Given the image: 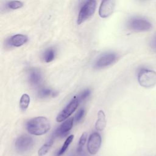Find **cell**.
Wrapping results in <instances>:
<instances>
[{
    "label": "cell",
    "mask_w": 156,
    "mask_h": 156,
    "mask_svg": "<svg viewBox=\"0 0 156 156\" xmlns=\"http://www.w3.org/2000/svg\"><path fill=\"white\" fill-rule=\"evenodd\" d=\"M79 104V100L76 96H74L69 103L58 114L56 118L57 122H62L67 119L77 108Z\"/></svg>",
    "instance_id": "obj_5"
},
{
    "label": "cell",
    "mask_w": 156,
    "mask_h": 156,
    "mask_svg": "<svg viewBox=\"0 0 156 156\" xmlns=\"http://www.w3.org/2000/svg\"><path fill=\"white\" fill-rule=\"evenodd\" d=\"M87 132H83L81 136L80 137L79 143H78V146L77 147V153H80L82 150H83V147L87 141Z\"/></svg>",
    "instance_id": "obj_20"
},
{
    "label": "cell",
    "mask_w": 156,
    "mask_h": 156,
    "mask_svg": "<svg viewBox=\"0 0 156 156\" xmlns=\"http://www.w3.org/2000/svg\"><path fill=\"white\" fill-rule=\"evenodd\" d=\"M73 138H74L73 135H71L67 138V139L65 140V141L63 143L62 147L60 149V150L57 153L56 156H61L62 155H63L65 153V152L66 151V149H68V147L69 146V144H71V143L73 141Z\"/></svg>",
    "instance_id": "obj_16"
},
{
    "label": "cell",
    "mask_w": 156,
    "mask_h": 156,
    "mask_svg": "<svg viewBox=\"0 0 156 156\" xmlns=\"http://www.w3.org/2000/svg\"><path fill=\"white\" fill-rule=\"evenodd\" d=\"M27 132L34 135H43L46 133L51 129L49 120L43 116L34 118L26 123Z\"/></svg>",
    "instance_id": "obj_1"
},
{
    "label": "cell",
    "mask_w": 156,
    "mask_h": 156,
    "mask_svg": "<svg viewBox=\"0 0 156 156\" xmlns=\"http://www.w3.org/2000/svg\"><path fill=\"white\" fill-rule=\"evenodd\" d=\"M90 93H91V91L89 89H86L84 91H83L77 97L78 100H79V102H80L83 101L84 99H85L88 96H89Z\"/></svg>",
    "instance_id": "obj_21"
},
{
    "label": "cell",
    "mask_w": 156,
    "mask_h": 156,
    "mask_svg": "<svg viewBox=\"0 0 156 156\" xmlns=\"http://www.w3.org/2000/svg\"><path fill=\"white\" fill-rule=\"evenodd\" d=\"M105 115L104 111L101 110L98 113V119L95 123V129L99 131H102L105 128Z\"/></svg>",
    "instance_id": "obj_13"
},
{
    "label": "cell",
    "mask_w": 156,
    "mask_h": 156,
    "mask_svg": "<svg viewBox=\"0 0 156 156\" xmlns=\"http://www.w3.org/2000/svg\"><path fill=\"white\" fill-rule=\"evenodd\" d=\"M113 0H102L99 9V14L101 18H107L110 16L114 9Z\"/></svg>",
    "instance_id": "obj_9"
},
{
    "label": "cell",
    "mask_w": 156,
    "mask_h": 156,
    "mask_svg": "<svg viewBox=\"0 0 156 156\" xmlns=\"http://www.w3.org/2000/svg\"><path fill=\"white\" fill-rule=\"evenodd\" d=\"M28 40L27 36L23 34H16L6 40V44L9 46L20 47L25 44Z\"/></svg>",
    "instance_id": "obj_11"
},
{
    "label": "cell",
    "mask_w": 156,
    "mask_h": 156,
    "mask_svg": "<svg viewBox=\"0 0 156 156\" xmlns=\"http://www.w3.org/2000/svg\"><path fill=\"white\" fill-rule=\"evenodd\" d=\"M140 85L145 88H151L156 84V72L147 68H141L138 74Z\"/></svg>",
    "instance_id": "obj_4"
},
{
    "label": "cell",
    "mask_w": 156,
    "mask_h": 156,
    "mask_svg": "<svg viewBox=\"0 0 156 156\" xmlns=\"http://www.w3.org/2000/svg\"><path fill=\"white\" fill-rule=\"evenodd\" d=\"M28 80L32 86H37L41 82L40 71L35 68H30L28 71Z\"/></svg>",
    "instance_id": "obj_12"
},
{
    "label": "cell",
    "mask_w": 156,
    "mask_h": 156,
    "mask_svg": "<svg viewBox=\"0 0 156 156\" xmlns=\"http://www.w3.org/2000/svg\"><path fill=\"white\" fill-rule=\"evenodd\" d=\"M84 113H85V110L83 108L80 109L78 111V112L76 113V115L74 117V121L76 122H79L82 119V118L83 117V116L84 115Z\"/></svg>",
    "instance_id": "obj_23"
},
{
    "label": "cell",
    "mask_w": 156,
    "mask_h": 156,
    "mask_svg": "<svg viewBox=\"0 0 156 156\" xmlns=\"http://www.w3.org/2000/svg\"><path fill=\"white\" fill-rule=\"evenodd\" d=\"M54 141V138H52L49 140H48L46 143H45L38 150V156L45 155L48 153V152L49 151L51 146H52Z\"/></svg>",
    "instance_id": "obj_15"
},
{
    "label": "cell",
    "mask_w": 156,
    "mask_h": 156,
    "mask_svg": "<svg viewBox=\"0 0 156 156\" xmlns=\"http://www.w3.org/2000/svg\"><path fill=\"white\" fill-rule=\"evenodd\" d=\"M149 46L153 51L156 52V32L152 36L149 41Z\"/></svg>",
    "instance_id": "obj_22"
},
{
    "label": "cell",
    "mask_w": 156,
    "mask_h": 156,
    "mask_svg": "<svg viewBox=\"0 0 156 156\" xmlns=\"http://www.w3.org/2000/svg\"><path fill=\"white\" fill-rule=\"evenodd\" d=\"M56 92H53L51 90L46 88H41L38 91V97L40 98H45L47 97H49V96L52 95L54 96V95H57Z\"/></svg>",
    "instance_id": "obj_18"
},
{
    "label": "cell",
    "mask_w": 156,
    "mask_h": 156,
    "mask_svg": "<svg viewBox=\"0 0 156 156\" xmlns=\"http://www.w3.org/2000/svg\"><path fill=\"white\" fill-rule=\"evenodd\" d=\"M101 136L99 133L94 132L90 135L87 144V149L91 155H95L99 151L101 145Z\"/></svg>",
    "instance_id": "obj_7"
},
{
    "label": "cell",
    "mask_w": 156,
    "mask_h": 156,
    "mask_svg": "<svg viewBox=\"0 0 156 156\" xmlns=\"http://www.w3.org/2000/svg\"><path fill=\"white\" fill-rule=\"evenodd\" d=\"M127 27L135 32H145L152 28V24L146 18L135 16L127 21Z\"/></svg>",
    "instance_id": "obj_3"
},
{
    "label": "cell",
    "mask_w": 156,
    "mask_h": 156,
    "mask_svg": "<svg viewBox=\"0 0 156 156\" xmlns=\"http://www.w3.org/2000/svg\"><path fill=\"white\" fill-rule=\"evenodd\" d=\"M6 5H7V7L9 9L16 10V9H20L21 7H22L23 5V4L20 1L13 0V1H10L9 2H8L7 4H6Z\"/></svg>",
    "instance_id": "obj_19"
},
{
    "label": "cell",
    "mask_w": 156,
    "mask_h": 156,
    "mask_svg": "<svg viewBox=\"0 0 156 156\" xmlns=\"http://www.w3.org/2000/svg\"><path fill=\"white\" fill-rule=\"evenodd\" d=\"M55 55H56L55 49L54 48L51 47L46 49L44 51V52L42 55V58L44 62L49 63L55 58Z\"/></svg>",
    "instance_id": "obj_14"
},
{
    "label": "cell",
    "mask_w": 156,
    "mask_h": 156,
    "mask_svg": "<svg viewBox=\"0 0 156 156\" xmlns=\"http://www.w3.org/2000/svg\"><path fill=\"white\" fill-rule=\"evenodd\" d=\"M29 103H30L29 96L26 93L23 94L21 96V97L20 98V108H21V110H26L27 108V107H29Z\"/></svg>",
    "instance_id": "obj_17"
},
{
    "label": "cell",
    "mask_w": 156,
    "mask_h": 156,
    "mask_svg": "<svg viewBox=\"0 0 156 156\" xmlns=\"http://www.w3.org/2000/svg\"><path fill=\"white\" fill-rule=\"evenodd\" d=\"M117 58L116 55L113 52H107L100 56L94 63V68L101 69L105 68L113 63H114Z\"/></svg>",
    "instance_id": "obj_8"
},
{
    "label": "cell",
    "mask_w": 156,
    "mask_h": 156,
    "mask_svg": "<svg viewBox=\"0 0 156 156\" xmlns=\"http://www.w3.org/2000/svg\"><path fill=\"white\" fill-rule=\"evenodd\" d=\"M73 118H70L63 122L55 131L54 136L63 137L67 135L73 126Z\"/></svg>",
    "instance_id": "obj_10"
},
{
    "label": "cell",
    "mask_w": 156,
    "mask_h": 156,
    "mask_svg": "<svg viewBox=\"0 0 156 156\" xmlns=\"http://www.w3.org/2000/svg\"><path fill=\"white\" fill-rule=\"evenodd\" d=\"M96 8V0H84L79 9L77 20V24H82L91 17L94 13Z\"/></svg>",
    "instance_id": "obj_2"
},
{
    "label": "cell",
    "mask_w": 156,
    "mask_h": 156,
    "mask_svg": "<svg viewBox=\"0 0 156 156\" xmlns=\"http://www.w3.org/2000/svg\"><path fill=\"white\" fill-rule=\"evenodd\" d=\"M33 139L27 135H21L15 141V148L18 152L23 153L30 150L34 146Z\"/></svg>",
    "instance_id": "obj_6"
}]
</instances>
